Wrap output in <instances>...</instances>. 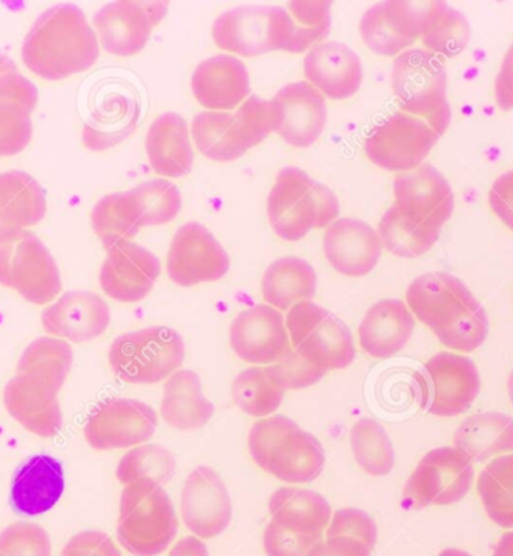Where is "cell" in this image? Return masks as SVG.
Listing matches in <instances>:
<instances>
[{
  "label": "cell",
  "mask_w": 513,
  "mask_h": 556,
  "mask_svg": "<svg viewBox=\"0 0 513 556\" xmlns=\"http://www.w3.org/2000/svg\"><path fill=\"white\" fill-rule=\"evenodd\" d=\"M414 319L426 325L443 346L457 352L479 350L489 334L487 312L460 278L448 273L418 277L407 289Z\"/></svg>",
  "instance_id": "obj_1"
},
{
  "label": "cell",
  "mask_w": 513,
  "mask_h": 556,
  "mask_svg": "<svg viewBox=\"0 0 513 556\" xmlns=\"http://www.w3.org/2000/svg\"><path fill=\"white\" fill-rule=\"evenodd\" d=\"M100 52L95 30L73 3L54 5L39 15L22 46L26 68L50 81L88 72Z\"/></svg>",
  "instance_id": "obj_2"
},
{
  "label": "cell",
  "mask_w": 513,
  "mask_h": 556,
  "mask_svg": "<svg viewBox=\"0 0 513 556\" xmlns=\"http://www.w3.org/2000/svg\"><path fill=\"white\" fill-rule=\"evenodd\" d=\"M248 448L258 468L290 484L312 483L326 464L323 446L315 434L283 415L251 427Z\"/></svg>",
  "instance_id": "obj_3"
},
{
  "label": "cell",
  "mask_w": 513,
  "mask_h": 556,
  "mask_svg": "<svg viewBox=\"0 0 513 556\" xmlns=\"http://www.w3.org/2000/svg\"><path fill=\"white\" fill-rule=\"evenodd\" d=\"M339 202L334 191L315 181L299 167L281 168L268 198V217L281 240H304L312 229L338 220Z\"/></svg>",
  "instance_id": "obj_4"
},
{
  "label": "cell",
  "mask_w": 513,
  "mask_h": 556,
  "mask_svg": "<svg viewBox=\"0 0 513 556\" xmlns=\"http://www.w3.org/2000/svg\"><path fill=\"white\" fill-rule=\"evenodd\" d=\"M278 109L272 100L249 96L236 112H202L194 116L191 136L206 159L236 162L251 148L277 132Z\"/></svg>",
  "instance_id": "obj_5"
},
{
  "label": "cell",
  "mask_w": 513,
  "mask_h": 556,
  "mask_svg": "<svg viewBox=\"0 0 513 556\" xmlns=\"http://www.w3.org/2000/svg\"><path fill=\"white\" fill-rule=\"evenodd\" d=\"M178 531V515L163 485L151 480L125 485L117 520V540L125 551L136 556L161 555Z\"/></svg>",
  "instance_id": "obj_6"
},
{
  "label": "cell",
  "mask_w": 513,
  "mask_h": 556,
  "mask_svg": "<svg viewBox=\"0 0 513 556\" xmlns=\"http://www.w3.org/2000/svg\"><path fill=\"white\" fill-rule=\"evenodd\" d=\"M392 88L401 112L421 117L445 135L449 128L448 76L437 54L425 49H409L395 58L392 66Z\"/></svg>",
  "instance_id": "obj_7"
},
{
  "label": "cell",
  "mask_w": 513,
  "mask_h": 556,
  "mask_svg": "<svg viewBox=\"0 0 513 556\" xmlns=\"http://www.w3.org/2000/svg\"><path fill=\"white\" fill-rule=\"evenodd\" d=\"M187 348L182 336L168 327H151L115 339L108 363L120 381L158 383L182 367Z\"/></svg>",
  "instance_id": "obj_8"
},
{
  "label": "cell",
  "mask_w": 513,
  "mask_h": 556,
  "mask_svg": "<svg viewBox=\"0 0 513 556\" xmlns=\"http://www.w3.org/2000/svg\"><path fill=\"white\" fill-rule=\"evenodd\" d=\"M290 343L297 354L324 371L347 369L356 358L354 334L339 317L305 301L285 317Z\"/></svg>",
  "instance_id": "obj_9"
},
{
  "label": "cell",
  "mask_w": 513,
  "mask_h": 556,
  "mask_svg": "<svg viewBox=\"0 0 513 556\" xmlns=\"http://www.w3.org/2000/svg\"><path fill=\"white\" fill-rule=\"evenodd\" d=\"M419 405L436 417H457L472 408L480 393V375L469 356L440 352L414 375Z\"/></svg>",
  "instance_id": "obj_10"
},
{
  "label": "cell",
  "mask_w": 513,
  "mask_h": 556,
  "mask_svg": "<svg viewBox=\"0 0 513 556\" xmlns=\"http://www.w3.org/2000/svg\"><path fill=\"white\" fill-rule=\"evenodd\" d=\"M0 285L14 289L27 303L46 305L62 292V277L52 253L37 235L26 232L0 244Z\"/></svg>",
  "instance_id": "obj_11"
},
{
  "label": "cell",
  "mask_w": 513,
  "mask_h": 556,
  "mask_svg": "<svg viewBox=\"0 0 513 556\" xmlns=\"http://www.w3.org/2000/svg\"><path fill=\"white\" fill-rule=\"evenodd\" d=\"M475 480V464L456 446L431 450L419 462L405 488L413 508L452 505L464 500Z\"/></svg>",
  "instance_id": "obj_12"
},
{
  "label": "cell",
  "mask_w": 513,
  "mask_h": 556,
  "mask_svg": "<svg viewBox=\"0 0 513 556\" xmlns=\"http://www.w3.org/2000/svg\"><path fill=\"white\" fill-rule=\"evenodd\" d=\"M438 139L440 136L421 117L397 112L372 128L365 154L380 168L409 174L422 166Z\"/></svg>",
  "instance_id": "obj_13"
},
{
  "label": "cell",
  "mask_w": 513,
  "mask_h": 556,
  "mask_svg": "<svg viewBox=\"0 0 513 556\" xmlns=\"http://www.w3.org/2000/svg\"><path fill=\"white\" fill-rule=\"evenodd\" d=\"M158 415L146 403L134 399H107L89 415L85 438L98 452L124 450L151 440Z\"/></svg>",
  "instance_id": "obj_14"
},
{
  "label": "cell",
  "mask_w": 513,
  "mask_h": 556,
  "mask_svg": "<svg viewBox=\"0 0 513 556\" xmlns=\"http://www.w3.org/2000/svg\"><path fill=\"white\" fill-rule=\"evenodd\" d=\"M394 205L402 217L433 232H440L456 210L452 187L431 164L398 175L394 181Z\"/></svg>",
  "instance_id": "obj_15"
},
{
  "label": "cell",
  "mask_w": 513,
  "mask_h": 556,
  "mask_svg": "<svg viewBox=\"0 0 513 556\" xmlns=\"http://www.w3.org/2000/svg\"><path fill=\"white\" fill-rule=\"evenodd\" d=\"M230 269V257L205 226L187 223L179 227L167 254V274L182 288L221 280Z\"/></svg>",
  "instance_id": "obj_16"
},
{
  "label": "cell",
  "mask_w": 513,
  "mask_h": 556,
  "mask_svg": "<svg viewBox=\"0 0 513 556\" xmlns=\"http://www.w3.org/2000/svg\"><path fill=\"white\" fill-rule=\"evenodd\" d=\"M64 383L50 376L17 374L3 390L8 414L26 430L41 438H53L64 426L59 393Z\"/></svg>",
  "instance_id": "obj_17"
},
{
  "label": "cell",
  "mask_w": 513,
  "mask_h": 556,
  "mask_svg": "<svg viewBox=\"0 0 513 556\" xmlns=\"http://www.w3.org/2000/svg\"><path fill=\"white\" fill-rule=\"evenodd\" d=\"M167 11V2H112L93 15V26L105 52L134 56L146 47Z\"/></svg>",
  "instance_id": "obj_18"
},
{
  "label": "cell",
  "mask_w": 513,
  "mask_h": 556,
  "mask_svg": "<svg viewBox=\"0 0 513 556\" xmlns=\"http://www.w3.org/2000/svg\"><path fill=\"white\" fill-rule=\"evenodd\" d=\"M429 2H382L360 20L363 42L380 56H398L424 34Z\"/></svg>",
  "instance_id": "obj_19"
},
{
  "label": "cell",
  "mask_w": 513,
  "mask_h": 556,
  "mask_svg": "<svg viewBox=\"0 0 513 556\" xmlns=\"http://www.w3.org/2000/svg\"><path fill=\"white\" fill-rule=\"evenodd\" d=\"M180 511L188 530L198 539H214L230 527L233 504L225 481L209 466L188 476L180 495Z\"/></svg>",
  "instance_id": "obj_20"
},
{
  "label": "cell",
  "mask_w": 513,
  "mask_h": 556,
  "mask_svg": "<svg viewBox=\"0 0 513 556\" xmlns=\"http://www.w3.org/2000/svg\"><path fill=\"white\" fill-rule=\"evenodd\" d=\"M230 344L242 362L275 364L290 351L285 317L268 304H258L239 313L230 327Z\"/></svg>",
  "instance_id": "obj_21"
},
{
  "label": "cell",
  "mask_w": 513,
  "mask_h": 556,
  "mask_svg": "<svg viewBox=\"0 0 513 556\" xmlns=\"http://www.w3.org/2000/svg\"><path fill=\"white\" fill-rule=\"evenodd\" d=\"M161 274L154 253L132 241L119 242L107 250L100 271L105 295L119 303H139L152 292Z\"/></svg>",
  "instance_id": "obj_22"
},
{
  "label": "cell",
  "mask_w": 513,
  "mask_h": 556,
  "mask_svg": "<svg viewBox=\"0 0 513 556\" xmlns=\"http://www.w3.org/2000/svg\"><path fill=\"white\" fill-rule=\"evenodd\" d=\"M278 109L277 135L290 147L305 149L320 139L326 127V100L308 81L285 85L272 98Z\"/></svg>",
  "instance_id": "obj_23"
},
{
  "label": "cell",
  "mask_w": 513,
  "mask_h": 556,
  "mask_svg": "<svg viewBox=\"0 0 513 556\" xmlns=\"http://www.w3.org/2000/svg\"><path fill=\"white\" fill-rule=\"evenodd\" d=\"M324 256L336 273L363 277L382 260L379 232L359 218L344 217L332 223L323 237Z\"/></svg>",
  "instance_id": "obj_24"
},
{
  "label": "cell",
  "mask_w": 513,
  "mask_h": 556,
  "mask_svg": "<svg viewBox=\"0 0 513 556\" xmlns=\"http://www.w3.org/2000/svg\"><path fill=\"white\" fill-rule=\"evenodd\" d=\"M47 334L73 343L95 340L107 331L112 313L108 304L97 293L72 291L54 301L42 312Z\"/></svg>",
  "instance_id": "obj_25"
},
{
  "label": "cell",
  "mask_w": 513,
  "mask_h": 556,
  "mask_svg": "<svg viewBox=\"0 0 513 556\" xmlns=\"http://www.w3.org/2000/svg\"><path fill=\"white\" fill-rule=\"evenodd\" d=\"M304 74L309 85L329 100L355 97L363 81L359 54L343 42L329 41L312 47L305 56Z\"/></svg>",
  "instance_id": "obj_26"
},
{
  "label": "cell",
  "mask_w": 513,
  "mask_h": 556,
  "mask_svg": "<svg viewBox=\"0 0 513 556\" xmlns=\"http://www.w3.org/2000/svg\"><path fill=\"white\" fill-rule=\"evenodd\" d=\"M195 100L209 112L236 111L248 100L249 73L241 59L218 54L197 66L191 78Z\"/></svg>",
  "instance_id": "obj_27"
},
{
  "label": "cell",
  "mask_w": 513,
  "mask_h": 556,
  "mask_svg": "<svg viewBox=\"0 0 513 556\" xmlns=\"http://www.w3.org/2000/svg\"><path fill=\"white\" fill-rule=\"evenodd\" d=\"M46 191L23 170L0 174V244L25 237L46 217Z\"/></svg>",
  "instance_id": "obj_28"
},
{
  "label": "cell",
  "mask_w": 513,
  "mask_h": 556,
  "mask_svg": "<svg viewBox=\"0 0 513 556\" xmlns=\"http://www.w3.org/2000/svg\"><path fill=\"white\" fill-rule=\"evenodd\" d=\"M37 86L18 72L0 76V156L17 155L33 140Z\"/></svg>",
  "instance_id": "obj_29"
},
{
  "label": "cell",
  "mask_w": 513,
  "mask_h": 556,
  "mask_svg": "<svg viewBox=\"0 0 513 556\" xmlns=\"http://www.w3.org/2000/svg\"><path fill=\"white\" fill-rule=\"evenodd\" d=\"M272 7L233 8L214 22L213 38L218 49L239 56L256 58L275 52L272 38Z\"/></svg>",
  "instance_id": "obj_30"
},
{
  "label": "cell",
  "mask_w": 513,
  "mask_h": 556,
  "mask_svg": "<svg viewBox=\"0 0 513 556\" xmlns=\"http://www.w3.org/2000/svg\"><path fill=\"white\" fill-rule=\"evenodd\" d=\"M65 491L61 462L47 454L30 457L11 483V504L20 515L39 516L52 510Z\"/></svg>",
  "instance_id": "obj_31"
},
{
  "label": "cell",
  "mask_w": 513,
  "mask_h": 556,
  "mask_svg": "<svg viewBox=\"0 0 513 556\" xmlns=\"http://www.w3.org/2000/svg\"><path fill=\"white\" fill-rule=\"evenodd\" d=\"M332 2H290L272 7L273 47L281 52L304 53L331 29Z\"/></svg>",
  "instance_id": "obj_32"
},
{
  "label": "cell",
  "mask_w": 513,
  "mask_h": 556,
  "mask_svg": "<svg viewBox=\"0 0 513 556\" xmlns=\"http://www.w3.org/2000/svg\"><path fill=\"white\" fill-rule=\"evenodd\" d=\"M414 325L416 319L405 301H379L359 325L360 348L372 358H390L410 342Z\"/></svg>",
  "instance_id": "obj_33"
},
{
  "label": "cell",
  "mask_w": 513,
  "mask_h": 556,
  "mask_svg": "<svg viewBox=\"0 0 513 556\" xmlns=\"http://www.w3.org/2000/svg\"><path fill=\"white\" fill-rule=\"evenodd\" d=\"M149 163L156 174L166 178H182L194 164L193 144L187 121L168 112L156 117L146 136Z\"/></svg>",
  "instance_id": "obj_34"
},
{
  "label": "cell",
  "mask_w": 513,
  "mask_h": 556,
  "mask_svg": "<svg viewBox=\"0 0 513 556\" xmlns=\"http://www.w3.org/2000/svg\"><path fill=\"white\" fill-rule=\"evenodd\" d=\"M214 403L203 394L200 376L193 370H178L164 386L161 415L178 430H197L213 420Z\"/></svg>",
  "instance_id": "obj_35"
},
{
  "label": "cell",
  "mask_w": 513,
  "mask_h": 556,
  "mask_svg": "<svg viewBox=\"0 0 513 556\" xmlns=\"http://www.w3.org/2000/svg\"><path fill=\"white\" fill-rule=\"evenodd\" d=\"M456 448L473 464L496 459L513 452V418L503 413L472 415L453 437Z\"/></svg>",
  "instance_id": "obj_36"
},
{
  "label": "cell",
  "mask_w": 513,
  "mask_h": 556,
  "mask_svg": "<svg viewBox=\"0 0 513 556\" xmlns=\"http://www.w3.org/2000/svg\"><path fill=\"white\" fill-rule=\"evenodd\" d=\"M317 292V274L300 257L285 256L272 262L261 278V295L266 304L280 312L312 301Z\"/></svg>",
  "instance_id": "obj_37"
},
{
  "label": "cell",
  "mask_w": 513,
  "mask_h": 556,
  "mask_svg": "<svg viewBox=\"0 0 513 556\" xmlns=\"http://www.w3.org/2000/svg\"><path fill=\"white\" fill-rule=\"evenodd\" d=\"M269 511L277 523L308 535H323L332 519L328 500L307 489H278L270 496Z\"/></svg>",
  "instance_id": "obj_38"
},
{
  "label": "cell",
  "mask_w": 513,
  "mask_h": 556,
  "mask_svg": "<svg viewBox=\"0 0 513 556\" xmlns=\"http://www.w3.org/2000/svg\"><path fill=\"white\" fill-rule=\"evenodd\" d=\"M93 232L103 242L104 249L124 241H132L142 229L139 207L131 191L104 195L92 210Z\"/></svg>",
  "instance_id": "obj_39"
},
{
  "label": "cell",
  "mask_w": 513,
  "mask_h": 556,
  "mask_svg": "<svg viewBox=\"0 0 513 556\" xmlns=\"http://www.w3.org/2000/svg\"><path fill=\"white\" fill-rule=\"evenodd\" d=\"M477 493L488 518L513 530V453L496 457L482 469Z\"/></svg>",
  "instance_id": "obj_40"
},
{
  "label": "cell",
  "mask_w": 513,
  "mask_h": 556,
  "mask_svg": "<svg viewBox=\"0 0 513 556\" xmlns=\"http://www.w3.org/2000/svg\"><path fill=\"white\" fill-rule=\"evenodd\" d=\"M422 42L437 56L456 58L469 45L467 18L445 2H429Z\"/></svg>",
  "instance_id": "obj_41"
},
{
  "label": "cell",
  "mask_w": 513,
  "mask_h": 556,
  "mask_svg": "<svg viewBox=\"0 0 513 556\" xmlns=\"http://www.w3.org/2000/svg\"><path fill=\"white\" fill-rule=\"evenodd\" d=\"M356 464L372 477L389 476L394 471L395 452L385 427L371 418H362L350 433Z\"/></svg>",
  "instance_id": "obj_42"
},
{
  "label": "cell",
  "mask_w": 513,
  "mask_h": 556,
  "mask_svg": "<svg viewBox=\"0 0 513 556\" xmlns=\"http://www.w3.org/2000/svg\"><path fill=\"white\" fill-rule=\"evenodd\" d=\"M377 232L383 249L406 260H414L428 253L440 238V232L422 229L407 220L395 205L383 215Z\"/></svg>",
  "instance_id": "obj_43"
},
{
  "label": "cell",
  "mask_w": 513,
  "mask_h": 556,
  "mask_svg": "<svg viewBox=\"0 0 513 556\" xmlns=\"http://www.w3.org/2000/svg\"><path fill=\"white\" fill-rule=\"evenodd\" d=\"M233 401L251 417H269L280 408L285 391L270 379L265 369L251 367L241 371L231 387Z\"/></svg>",
  "instance_id": "obj_44"
},
{
  "label": "cell",
  "mask_w": 513,
  "mask_h": 556,
  "mask_svg": "<svg viewBox=\"0 0 513 556\" xmlns=\"http://www.w3.org/2000/svg\"><path fill=\"white\" fill-rule=\"evenodd\" d=\"M176 471L174 454L164 446L149 444L137 446L125 454L117 465L116 477L124 485L140 480L155 481L161 485L171 480Z\"/></svg>",
  "instance_id": "obj_45"
},
{
  "label": "cell",
  "mask_w": 513,
  "mask_h": 556,
  "mask_svg": "<svg viewBox=\"0 0 513 556\" xmlns=\"http://www.w3.org/2000/svg\"><path fill=\"white\" fill-rule=\"evenodd\" d=\"M129 191L139 207L142 227L167 225L178 217L182 207L179 188L167 179H152Z\"/></svg>",
  "instance_id": "obj_46"
},
{
  "label": "cell",
  "mask_w": 513,
  "mask_h": 556,
  "mask_svg": "<svg viewBox=\"0 0 513 556\" xmlns=\"http://www.w3.org/2000/svg\"><path fill=\"white\" fill-rule=\"evenodd\" d=\"M74 355L72 346L56 337H39L23 351L17 364V374H41L64 382L72 371Z\"/></svg>",
  "instance_id": "obj_47"
},
{
  "label": "cell",
  "mask_w": 513,
  "mask_h": 556,
  "mask_svg": "<svg viewBox=\"0 0 513 556\" xmlns=\"http://www.w3.org/2000/svg\"><path fill=\"white\" fill-rule=\"evenodd\" d=\"M2 556H52V542L37 523L15 522L0 532Z\"/></svg>",
  "instance_id": "obj_48"
},
{
  "label": "cell",
  "mask_w": 513,
  "mask_h": 556,
  "mask_svg": "<svg viewBox=\"0 0 513 556\" xmlns=\"http://www.w3.org/2000/svg\"><path fill=\"white\" fill-rule=\"evenodd\" d=\"M265 370L270 379L284 391L308 389V387L320 382L328 374V371L305 362L296 351L292 350L284 355V358L275 364H270Z\"/></svg>",
  "instance_id": "obj_49"
},
{
  "label": "cell",
  "mask_w": 513,
  "mask_h": 556,
  "mask_svg": "<svg viewBox=\"0 0 513 556\" xmlns=\"http://www.w3.org/2000/svg\"><path fill=\"white\" fill-rule=\"evenodd\" d=\"M326 538L356 540L372 552L377 544V525L365 511L358 510V508H343L332 515Z\"/></svg>",
  "instance_id": "obj_50"
},
{
  "label": "cell",
  "mask_w": 513,
  "mask_h": 556,
  "mask_svg": "<svg viewBox=\"0 0 513 556\" xmlns=\"http://www.w3.org/2000/svg\"><path fill=\"white\" fill-rule=\"evenodd\" d=\"M323 535L300 534L270 520L265 530L264 546L268 556H308Z\"/></svg>",
  "instance_id": "obj_51"
},
{
  "label": "cell",
  "mask_w": 513,
  "mask_h": 556,
  "mask_svg": "<svg viewBox=\"0 0 513 556\" xmlns=\"http://www.w3.org/2000/svg\"><path fill=\"white\" fill-rule=\"evenodd\" d=\"M61 556H123L105 532L84 531L74 535L62 549Z\"/></svg>",
  "instance_id": "obj_52"
},
{
  "label": "cell",
  "mask_w": 513,
  "mask_h": 556,
  "mask_svg": "<svg viewBox=\"0 0 513 556\" xmlns=\"http://www.w3.org/2000/svg\"><path fill=\"white\" fill-rule=\"evenodd\" d=\"M492 213L513 232V170L499 176L488 194Z\"/></svg>",
  "instance_id": "obj_53"
},
{
  "label": "cell",
  "mask_w": 513,
  "mask_h": 556,
  "mask_svg": "<svg viewBox=\"0 0 513 556\" xmlns=\"http://www.w3.org/2000/svg\"><path fill=\"white\" fill-rule=\"evenodd\" d=\"M308 556H371V551L351 539H328L312 547Z\"/></svg>",
  "instance_id": "obj_54"
},
{
  "label": "cell",
  "mask_w": 513,
  "mask_h": 556,
  "mask_svg": "<svg viewBox=\"0 0 513 556\" xmlns=\"http://www.w3.org/2000/svg\"><path fill=\"white\" fill-rule=\"evenodd\" d=\"M496 100L501 111L509 112L513 109V45L508 50L506 56L496 80Z\"/></svg>",
  "instance_id": "obj_55"
},
{
  "label": "cell",
  "mask_w": 513,
  "mask_h": 556,
  "mask_svg": "<svg viewBox=\"0 0 513 556\" xmlns=\"http://www.w3.org/2000/svg\"><path fill=\"white\" fill-rule=\"evenodd\" d=\"M170 556H209V551L198 538H185L175 544Z\"/></svg>",
  "instance_id": "obj_56"
},
{
  "label": "cell",
  "mask_w": 513,
  "mask_h": 556,
  "mask_svg": "<svg viewBox=\"0 0 513 556\" xmlns=\"http://www.w3.org/2000/svg\"><path fill=\"white\" fill-rule=\"evenodd\" d=\"M492 556H513V531L501 535L497 542Z\"/></svg>",
  "instance_id": "obj_57"
},
{
  "label": "cell",
  "mask_w": 513,
  "mask_h": 556,
  "mask_svg": "<svg viewBox=\"0 0 513 556\" xmlns=\"http://www.w3.org/2000/svg\"><path fill=\"white\" fill-rule=\"evenodd\" d=\"M13 72H17V65H15L13 59L8 58L7 54L0 52V76Z\"/></svg>",
  "instance_id": "obj_58"
},
{
  "label": "cell",
  "mask_w": 513,
  "mask_h": 556,
  "mask_svg": "<svg viewBox=\"0 0 513 556\" xmlns=\"http://www.w3.org/2000/svg\"><path fill=\"white\" fill-rule=\"evenodd\" d=\"M438 556H473L472 554H469V552L461 551V549H453V547H450V549H445L440 552V555Z\"/></svg>",
  "instance_id": "obj_59"
},
{
  "label": "cell",
  "mask_w": 513,
  "mask_h": 556,
  "mask_svg": "<svg viewBox=\"0 0 513 556\" xmlns=\"http://www.w3.org/2000/svg\"><path fill=\"white\" fill-rule=\"evenodd\" d=\"M508 394L509 399H511V403L513 405V370L511 371V376L508 379Z\"/></svg>",
  "instance_id": "obj_60"
},
{
  "label": "cell",
  "mask_w": 513,
  "mask_h": 556,
  "mask_svg": "<svg viewBox=\"0 0 513 556\" xmlns=\"http://www.w3.org/2000/svg\"><path fill=\"white\" fill-rule=\"evenodd\" d=\"M0 556H2V555H0Z\"/></svg>",
  "instance_id": "obj_61"
}]
</instances>
